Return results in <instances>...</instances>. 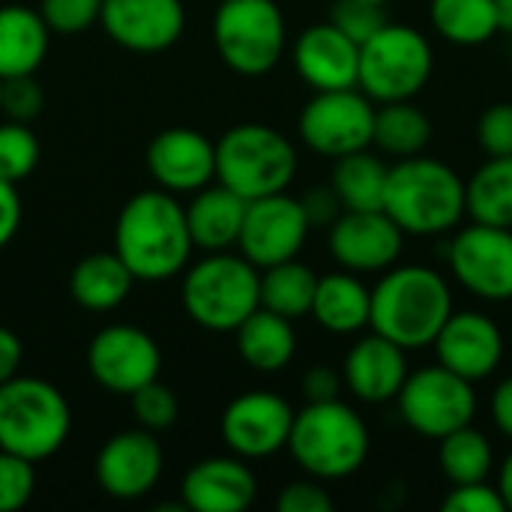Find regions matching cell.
I'll return each mask as SVG.
<instances>
[{
	"instance_id": "cell-1",
	"label": "cell",
	"mask_w": 512,
	"mask_h": 512,
	"mask_svg": "<svg viewBox=\"0 0 512 512\" xmlns=\"http://www.w3.org/2000/svg\"><path fill=\"white\" fill-rule=\"evenodd\" d=\"M114 252L135 282H165L183 273L192 258L183 204L165 189L132 195L114 222Z\"/></svg>"
},
{
	"instance_id": "cell-2",
	"label": "cell",
	"mask_w": 512,
	"mask_h": 512,
	"mask_svg": "<svg viewBox=\"0 0 512 512\" xmlns=\"http://www.w3.org/2000/svg\"><path fill=\"white\" fill-rule=\"evenodd\" d=\"M453 315V291L447 279L423 264L390 267L372 288L369 327L405 351L435 342Z\"/></svg>"
},
{
	"instance_id": "cell-3",
	"label": "cell",
	"mask_w": 512,
	"mask_h": 512,
	"mask_svg": "<svg viewBox=\"0 0 512 512\" xmlns=\"http://www.w3.org/2000/svg\"><path fill=\"white\" fill-rule=\"evenodd\" d=\"M384 213L414 237H435L459 228L468 213L465 180L423 153L399 159L387 174Z\"/></svg>"
},
{
	"instance_id": "cell-4",
	"label": "cell",
	"mask_w": 512,
	"mask_h": 512,
	"mask_svg": "<svg viewBox=\"0 0 512 512\" xmlns=\"http://www.w3.org/2000/svg\"><path fill=\"white\" fill-rule=\"evenodd\" d=\"M369 429L363 417L342 399L309 402L294 414L288 447L294 462L315 480H345L369 459Z\"/></svg>"
},
{
	"instance_id": "cell-5",
	"label": "cell",
	"mask_w": 512,
	"mask_h": 512,
	"mask_svg": "<svg viewBox=\"0 0 512 512\" xmlns=\"http://www.w3.org/2000/svg\"><path fill=\"white\" fill-rule=\"evenodd\" d=\"M186 315L210 333H234L261 306V270L243 255L207 252L183 270Z\"/></svg>"
},
{
	"instance_id": "cell-6",
	"label": "cell",
	"mask_w": 512,
	"mask_h": 512,
	"mask_svg": "<svg viewBox=\"0 0 512 512\" xmlns=\"http://www.w3.org/2000/svg\"><path fill=\"white\" fill-rule=\"evenodd\" d=\"M69 429L72 411L54 384L27 375L0 384V450L36 465L66 444Z\"/></svg>"
},
{
	"instance_id": "cell-7",
	"label": "cell",
	"mask_w": 512,
	"mask_h": 512,
	"mask_svg": "<svg viewBox=\"0 0 512 512\" xmlns=\"http://www.w3.org/2000/svg\"><path fill=\"white\" fill-rule=\"evenodd\" d=\"M294 174V144L267 123L231 126L216 141V180L246 201L285 192Z\"/></svg>"
},
{
	"instance_id": "cell-8",
	"label": "cell",
	"mask_w": 512,
	"mask_h": 512,
	"mask_svg": "<svg viewBox=\"0 0 512 512\" xmlns=\"http://www.w3.org/2000/svg\"><path fill=\"white\" fill-rule=\"evenodd\" d=\"M432 45L408 24H384L360 45L357 87L372 102H405L432 78Z\"/></svg>"
},
{
	"instance_id": "cell-9",
	"label": "cell",
	"mask_w": 512,
	"mask_h": 512,
	"mask_svg": "<svg viewBox=\"0 0 512 512\" xmlns=\"http://www.w3.org/2000/svg\"><path fill=\"white\" fill-rule=\"evenodd\" d=\"M288 30L276 0H222L213 15V45L237 75H267L285 54Z\"/></svg>"
},
{
	"instance_id": "cell-10",
	"label": "cell",
	"mask_w": 512,
	"mask_h": 512,
	"mask_svg": "<svg viewBox=\"0 0 512 512\" xmlns=\"http://www.w3.org/2000/svg\"><path fill=\"white\" fill-rule=\"evenodd\" d=\"M402 420L426 438L441 441L444 435L471 426L477 414V393L474 384L447 366H426L420 372H408L399 396Z\"/></svg>"
},
{
	"instance_id": "cell-11",
	"label": "cell",
	"mask_w": 512,
	"mask_h": 512,
	"mask_svg": "<svg viewBox=\"0 0 512 512\" xmlns=\"http://www.w3.org/2000/svg\"><path fill=\"white\" fill-rule=\"evenodd\" d=\"M297 129L309 150L327 159H339L372 147L375 108L360 87L315 90V96L300 111Z\"/></svg>"
},
{
	"instance_id": "cell-12",
	"label": "cell",
	"mask_w": 512,
	"mask_h": 512,
	"mask_svg": "<svg viewBox=\"0 0 512 512\" xmlns=\"http://www.w3.org/2000/svg\"><path fill=\"white\" fill-rule=\"evenodd\" d=\"M447 264L462 288L489 303L512 300V228L474 222L447 246Z\"/></svg>"
},
{
	"instance_id": "cell-13",
	"label": "cell",
	"mask_w": 512,
	"mask_h": 512,
	"mask_svg": "<svg viewBox=\"0 0 512 512\" xmlns=\"http://www.w3.org/2000/svg\"><path fill=\"white\" fill-rule=\"evenodd\" d=\"M162 369V351L150 333L132 324H111L99 330L87 345L90 378L117 396H132L144 384L156 381Z\"/></svg>"
},
{
	"instance_id": "cell-14",
	"label": "cell",
	"mask_w": 512,
	"mask_h": 512,
	"mask_svg": "<svg viewBox=\"0 0 512 512\" xmlns=\"http://www.w3.org/2000/svg\"><path fill=\"white\" fill-rule=\"evenodd\" d=\"M309 231L312 225L303 213L300 198L276 192V195H264L246 204L237 246L246 261L264 270V267L297 258Z\"/></svg>"
},
{
	"instance_id": "cell-15",
	"label": "cell",
	"mask_w": 512,
	"mask_h": 512,
	"mask_svg": "<svg viewBox=\"0 0 512 512\" xmlns=\"http://www.w3.org/2000/svg\"><path fill=\"white\" fill-rule=\"evenodd\" d=\"M294 408L267 390H252L237 396L222 414V441L240 459H270L288 447L294 426Z\"/></svg>"
},
{
	"instance_id": "cell-16",
	"label": "cell",
	"mask_w": 512,
	"mask_h": 512,
	"mask_svg": "<svg viewBox=\"0 0 512 512\" xmlns=\"http://www.w3.org/2000/svg\"><path fill=\"white\" fill-rule=\"evenodd\" d=\"M330 255L348 273H384L405 246V231L384 210H345L330 225Z\"/></svg>"
},
{
	"instance_id": "cell-17",
	"label": "cell",
	"mask_w": 512,
	"mask_h": 512,
	"mask_svg": "<svg viewBox=\"0 0 512 512\" xmlns=\"http://www.w3.org/2000/svg\"><path fill=\"white\" fill-rule=\"evenodd\" d=\"M162 447L156 441V432L147 429H129L111 435L99 456H96V483L108 498L117 501H138L150 495L162 477Z\"/></svg>"
},
{
	"instance_id": "cell-18",
	"label": "cell",
	"mask_w": 512,
	"mask_h": 512,
	"mask_svg": "<svg viewBox=\"0 0 512 512\" xmlns=\"http://www.w3.org/2000/svg\"><path fill=\"white\" fill-rule=\"evenodd\" d=\"M99 24L120 48L159 54L183 36L186 9L180 0H102Z\"/></svg>"
},
{
	"instance_id": "cell-19",
	"label": "cell",
	"mask_w": 512,
	"mask_h": 512,
	"mask_svg": "<svg viewBox=\"0 0 512 512\" xmlns=\"http://www.w3.org/2000/svg\"><path fill=\"white\" fill-rule=\"evenodd\" d=\"M147 168L159 189L198 192L216 180V144L189 126L162 129L147 147Z\"/></svg>"
},
{
	"instance_id": "cell-20",
	"label": "cell",
	"mask_w": 512,
	"mask_h": 512,
	"mask_svg": "<svg viewBox=\"0 0 512 512\" xmlns=\"http://www.w3.org/2000/svg\"><path fill=\"white\" fill-rule=\"evenodd\" d=\"M438 363L450 372L474 381L489 378L504 360V333L486 312H456L447 318L441 333L432 342Z\"/></svg>"
},
{
	"instance_id": "cell-21",
	"label": "cell",
	"mask_w": 512,
	"mask_h": 512,
	"mask_svg": "<svg viewBox=\"0 0 512 512\" xmlns=\"http://www.w3.org/2000/svg\"><path fill=\"white\" fill-rule=\"evenodd\" d=\"M258 498V480L240 456L195 462L180 483V504L195 512H243Z\"/></svg>"
},
{
	"instance_id": "cell-22",
	"label": "cell",
	"mask_w": 512,
	"mask_h": 512,
	"mask_svg": "<svg viewBox=\"0 0 512 512\" xmlns=\"http://www.w3.org/2000/svg\"><path fill=\"white\" fill-rule=\"evenodd\" d=\"M294 69L312 90L357 87L360 45L333 21L312 24L294 42Z\"/></svg>"
},
{
	"instance_id": "cell-23",
	"label": "cell",
	"mask_w": 512,
	"mask_h": 512,
	"mask_svg": "<svg viewBox=\"0 0 512 512\" xmlns=\"http://www.w3.org/2000/svg\"><path fill=\"white\" fill-rule=\"evenodd\" d=\"M408 378V357L405 348L390 342L387 336L375 333L363 336L351 345L342 366V381L348 390L369 405H384L399 396Z\"/></svg>"
},
{
	"instance_id": "cell-24",
	"label": "cell",
	"mask_w": 512,
	"mask_h": 512,
	"mask_svg": "<svg viewBox=\"0 0 512 512\" xmlns=\"http://www.w3.org/2000/svg\"><path fill=\"white\" fill-rule=\"evenodd\" d=\"M192 195L195 198L189 201V207H183L192 246L201 252H228L231 246H237L249 201L222 183H207Z\"/></svg>"
},
{
	"instance_id": "cell-25",
	"label": "cell",
	"mask_w": 512,
	"mask_h": 512,
	"mask_svg": "<svg viewBox=\"0 0 512 512\" xmlns=\"http://www.w3.org/2000/svg\"><path fill=\"white\" fill-rule=\"evenodd\" d=\"M372 312V291L354 276V273H330L318 276L315 300L309 315L336 336H354L363 327H369Z\"/></svg>"
},
{
	"instance_id": "cell-26",
	"label": "cell",
	"mask_w": 512,
	"mask_h": 512,
	"mask_svg": "<svg viewBox=\"0 0 512 512\" xmlns=\"http://www.w3.org/2000/svg\"><path fill=\"white\" fill-rule=\"evenodd\" d=\"M234 336H237V354L243 357V363L264 375L282 372L297 354V333L291 327V318H282L264 306H258L234 330Z\"/></svg>"
},
{
	"instance_id": "cell-27",
	"label": "cell",
	"mask_w": 512,
	"mask_h": 512,
	"mask_svg": "<svg viewBox=\"0 0 512 512\" xmlns=\"http://www.w3.org/2000/svg\"><path fill=\"white\" fill-rule=\"evenodd\" d=\"M48 24L39 9L0 6V78L33 75L48 54Z\"/></svg>"
},
{
	"instance_id": "cell-28",
	"label": "cell",
	"mask_w": 512,
	"mask_h": 512,
	"mask_svg": "<svg viewBox=\"0 0 512 512\" xmlns=\"http://www.w3.org/2000/svg\"><path fill=\"white\" fill-rule=\"evenodd\" d=\"M135 285L129 267L117 258V252H96L81 258L69 276L72 300L87 312H111L117 309Z\"/></svg>"
},
{
	"instance_id": "cell-29",
	"label": "cell",
	"mask_w": 512,
	"mask_h": 512,
	"mask_svg": "<svg viewBox=\"0 0 512 512\" xmlns=\"http://www.w3.org/2000/svg\"><path fill=\"white\" fill-rule=\"evenodd\" d=\"M390 168L369 150H357L336 159L333 192L342 201V210H384Z\"/></svg>"
},
{
	"instance_id": "cell-30",
	"label": "cell",
	"mask_w": 512,
	"mask_h": 512,
	"mask_svg": "<svg viewBox=\"0 0 512 512\" xmlns=\"http://www.w3.org/2000/svg\"><path fill=\"white\" fill-rule=\"evenodd\" d=\"M465 198L474 222L512 228V156H489L465 183Z\"/></svg>"
},
{
	"instance_id": "cell-31",
	"label": "cell",
	"mask_w": 512,
	"mask_h": 512,
	"mask_svg": "<svg viewBox=\"0 0 512 512\" xmlns=\"http://www.w3.org/2000/svg\"><path fill=\"white\" fill-rule=\"evenodd\" d=\"M432 27L453 45H483L501 24L495 0H432L429 3Z\"/></svg>"
},
{
	"instance_id": "cell-32",
	"label": "cell",
	"mask_w": 512,
	"mask_h": 512,
	"mask_svg": "<svg viewBox=\"0 0 512 512\" xmlns=\"http://www.w3.org/2000/svg\"><path fill=\"white\" fill-rule=\"evenodd\" d=\"M318 276L297 258L261 270V306L282 318H303L312 309Z\"/></svg>"
},
{
	"instance_id": "cell-33",
	"label": "cell",
	"mask_w": 512,
	"mask_h": 512,
	"mask_svg": "<svg viewBox=\"0 0 512 512\" xmlns=\"http://www.w3.org/2000/svg\"><path fill=\"white\" fill-rule=\"evenodd\" d=\"M438 465H441V474H444L453 486L489 480V474H492V468H495L492 441H489L480 429L462 426V429H456V432H450V435L441 438Z\"/></svg>"
},
{
	"instance_id": "cell-34",
	"label": "cell",
	"mask_w": 512,
	"mask_h": 512,
	"mask_svg": "<svg viewBox=\"0 0 512 512\" xmlns=\"http://www.w3.org/2000/svg\"><path fill=\"white\" fill-rule=\"evenodd\" d=\"M432 138V123L429 117L414 108L408 99L405 102H384V108H375V138L384 153H393L396 159H408L426 150Z\"/></svg>"
},
{
	"instance_id": "cell-35",
	"label": "cell",
	"mask_w": 512,
	"mask_h": 512,
	"mask_svg": "<svg viewBox=\"0 0 512 512\" xmlns=\"http://www.w3.org/2000/svg\"><path fill=\"white\" fill-rule=\"evenodd\" d=\"M39 165V141L27 129V123L9 120L0 123V180L21 183Z\"/></svg>"
},
{
	"instance_id": "cell-36",
	"label": "cell",
	"mask_w": 512,
	"mask_h": 512,
	"mask_svg": "<svg viewBox=\"0 0 512 512\" xmlns=\"http://www.w3.org/2000/svg\"><path fill=\"white\" fill-rule=\"evenodd\" d=\"M132 414H135V423L147 432H162V429H171L177 423V414H180V405H177V396L171 387L150 381L144 384L141 390H135L132 396Z\"/></svg>"
},
{
	"instance_id": "cell-37",
	"label": "cell",
	"mask_w": 512,
	"mask_h": 512,
	"mask_svg": "<svg viewBox=\"0 0 512 512\" xmlns=\"http://www.w3.org/2000/svg\"><path fill=\"white\" fill-rule=\"evenodd\" d=\"M36 492V471L30 459L0 450V512H15L30 504Z\"/></svg>"
},
{
	"instance_id": "cell-38",
	"label": "cell",
	"mask_w": 512,
	"mask_h": 512,
	"mask_svg": "<svg viewBox=\"0 0 512 512\" xmlns=\"http://www.w3.org/2000/svg\"><path fill=\"white\" fill-rule=\"evenodd\" d=\"M102 0H39V15L51 33L75 36L99 21Z\"/></svg>"
},
{
	"instance_id": "cell-39",
	"label": "cell",
	"mask_w": 512,
	"mask_h": 512,
	"mask_svg": "<svg viewBox=\"0 0 512 512\" xmlns=\"http://www.w3.org/2000/svg\"><path fill=\"white\" fill-rule=\"evenodd\" d=\"M330 21L345 36H351L357 45H363L375 30H381L387 24L384 9L378 3H369V0H336L333 12H330Z\"/></svg>"
},
{
	"instance_id": "cell-40",
	"label": "cell",
	"mask_w": 512,
	"mask_h": 512,
	"mask_svg": "<svg viewBox=\"0 0 512 512\" xmlns=\"http://www.w3.org/2000/svg\"><path fill=\"white\" fill-rule=\"evenodd\" d=\"M45 105V93L39 87V81L33 75H15V78H3V96H0V111L9 120L18 123H30Z\"/></svg>"
},
{
	"instance_id": "cell-41",
	"label": "cell",
	"mask_w": 512,
	"mask_h": 512,
	"mask_svg": "<svg viewBox=\"0 0 512 512\" xmlns=\"http://www.w3.org/2000/svg\"><path fill=\"white\" fill-rule=\"evenodd\" d=\"M477 141L489 156H512V102H498L483 111Z\"/></svg>"
},
{
	"instance_id": "cell-42",
	"label": "cell",
	"mask_w": 512,
	"mask_h": 512,
	"mask_svg": "<svg viewBox=\"0 0 512 512\" xmlns=\"http://www.w3.org/2000/svg\"><path fill=\"white\" fill-rule=\"evenodd\" d=\"M441 510L447 512H507V504L498 492V486H489L486 480L480 483H465L453 486V492L441 501Z\"/></svg>"
},
{
	"instance_id": "cell-43",
	"label": "cell",
	"mask_w": 512,
	"mask_h": 512,
	"mask_svg": "<svg viewBox=\"0 0 512 512\" xmlns=\"http://www.w3.org/2000/svg\"><path fill=\"white\" fill-rule=\"evenodd\" d=\"M279 512H333V498L321 486V480H297L288 483L279 498H276Z\"/></svg>"
},
{
	"instance_id": "cell-44",
	"label": "cell",
	"mask_w": 512,
	"mask_h": 512,
	"mask_svg": "<svg viewBox=\"0 0 512 512\" xmlns=\"http://www.w3.org/2000/svg\"><path fill=\"white\" fill-rule=\"evenodd\" d=\"M300 204H303V213H306V219H309L312 228H324V225L330 228L339 219V213H342V201L336 198L333 186H315V189H309L300 198Z\"/></svg>"
},
{
	"instance_id": "cell-45",
	"label": "cell",
	"mask_w": 512,
	"mask_h": 512,
	"mask_svg": "<svg viewBox=\"0 0 512 512\" xmlns=\"http://www.w3.org/2000/svg\"><path fill=\"white\" fill-rule=\"evenodd\" d=\"M21 198L15 183L0 180V249H6L12 243V237L21 228Z\"/></svg>"
},
{
	"instance_id": "cell-46",
	"label": "cell",
	"mask_w": 512,
	"mask_h": 512,
	"mask_svg": "<svg viewBox=\"0 0 512 512\" xmlns=\"http://www.w3.org/2000/svg\"><path fill=\"white\" fill-rule=\"evenodd\" d=\"M342 390V378L330 369V366H312L303 375V396L309 402H327V399H339Z\"/></svg>"
},
{
	"instance_id": "cell-47",
	"label": "cell",
	"mask_w": 512,
	"mask_h": 512,
	"mask_svg": "<svg viewBox=\"0 0 512 512\" xmlns=\"http://www.w3.org/2000/svg\"><path fill=\"white\" fill-rule=\"evenodd\" d=\"M21 360H24V345H21V339H18L12 330L0 327V384L12 381V378L18 375Z\"/></svg>"
},
{
	"instance_id": "cell-48",
	"label": "cell",
	"mask_w": 512,
	"mask_h": 512,
	"mask_svg": "<svg viewBox=\"0 0 512 512\" xmlns=\"http://www.w3.org/2000/svg\"><path fill=\"white\" fill-rule=\"evenodd\" d=\"M492 420H495L498 432L512 441V375L504 378L492 393Z\"/></svg>"
},
{
	"instance_id": "cell-49",
	"label": "cell",
	"mask_w": 512,
	"mask_h": 512,
	"mask_svg": "<svg viewBox=\"0 0 512 512\" xmlns=\"http://www.w3.org/2000/svg\"><path fill=\"white\" fill-rule=\"evenodd\" d=\"M498 492H501L507 510H512V453L504 459V465L498 471Z\"/></svg>"
},
{
	"instance_id": "cell-50",
	"label": "cell",
	"mask_w": 512,
	"mask_h": 512,
	"mask_svg": "<svg viewBox=\"0 0 512 512\" xmlns=\"http://www.w3.org/2000/svg\"><path fill=\"white\" fill-rule=\"evenodd\" d=\"M495 9H498L501 30H512V0H495Z\"/></svg>"
},
{
	"instance_id": "cell-51",
	"label": "cell",
	"mask_w": 512,
	"mask_h": 512,
	"mask_svg": "<svg viewBox=\"0 0 512 512\" xmlns=\"http://www.w3.org/2000/svg\"><path fill=\"white\" fill-rule=\"evenodd\" d=\"M369 3H378V6H384V3H387V0H369Z\"/></svg>"
},
{
	"instance_id": "cell-52",
	"label": "cell",
	"mask_w": 512,
	"mask_h": 512,
	"mask_svg": "<svg viewBox=\"0 0 512 512\" xmlns=\"http://www.w3.org/2000/svg\"><path fill=\"white\" fill-rule=\"evenodd\" d=\"M0 96H3V78H0Z\"/></svg>"
}]
</instances>
